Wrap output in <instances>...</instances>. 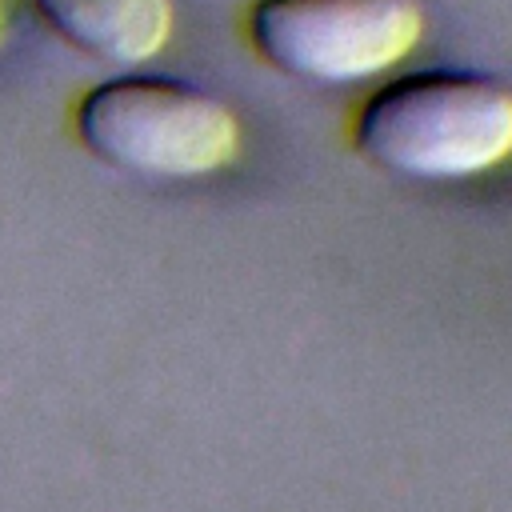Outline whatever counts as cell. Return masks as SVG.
<instances>
[{
  "instance_id": "6da1fadb",
  "label": "cell",
  "mask_w": 512,
  "mask_h": 512,
  "mask_svg": "<svg viewBox=\"0 0 512 512\" xmlns=\"http://www.w3.org/2000/svg\"><path fill=\"white\" fill-rule=\"evenodd\" d=\"M352 136L368 160L404 176H476L512 156V88L460 68L404 72L360 104Z\"/></svg>"
},
{
  "instance_id": "7a4b0ae2",
  "label": "cell",
  "mask_w": 512,
  "mask_h": 512,
  "mask_svg": "<svg viewBox=\"0 0 512 512\" xmlns=\"http://www.w3.org/2000/svg\"><path fill=\"white\" fill-rule=\"evenodd\" d=\"M80 140L140 176H208L236 160L240 120L208 88L176 76H112L76 104Z\"/></svg>"
},
{
  "instance_id": "3957f363",
  "label": "cell",
  "mask_w": 512,
  "mask_h": 512,
  "mask_svg": "<svg viewBox=\"0 0 512 512\" xmlns=\"http://www.w3.org/2000/svg\"><path fill=\"white\" fill-rule=\"evenodd\" d=\"M252 48L288 76L348 84L404 60L424 12L416 0H252Z\"/></svg>"
},
{
  "instance_id": "277c9868",
  "label": "cell",
  "mask_w": 512,
  "mask_h": 512,
  "mask_svg": "<svg viewBox=\"0 0 512 512\" xmlns=\"http://www.w3.org/2000/svg\"><path fill=\"white\" fill-rule=\"evenodd\" d=\"M44 20L108 64L152 60L172 36V0H36Z\"/></svg>"
},
{
  "instance_id": "5b68a950",
  "label": "cell",
  "mask_w": 512,
  "mask_h": 512,
  "mask_svg": "<svg viewBox=\"0 0 512 512\" xmlns=\"http://www.w3.org/2000/svg\"><path fill=\"white\" fill-rule=\"evenodd\" d=\"M8 16H12V0H0V36L8 28Z\"/></svg>"
}]
</instances>
